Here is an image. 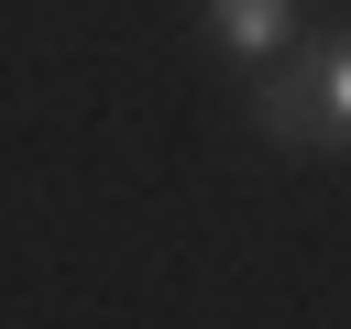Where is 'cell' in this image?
<instances>
[{
    "instance_id": "cell-3",
    "label": "cell",
    "mask_w": 351,
    "mask_h": 329,
    "mask_svg": "<svg viewBox=\"0 0 351 329\" xmlns=\"http://www.w3.org/2000/svg\"><path fill=\"white\" fill-rule=\"evenodd\" d=\"M329 121L351 132V55H329Z\"/></svg>"
},
{
    "instance_id": "cell-1",
    "label": "cell",
    "mask_w": 351,
    "mask_h": 329,
    "mask_svg": "<svg viewBox=\"0 0 351 329\" xmlns=\"http://www.w3.org/2000/svg\"><path fill=\"white\" fill-rule=\"evenodd\" d=\"M274 77H263V99H252V121L285 143V154H318V143H340V121H329V66H285V55H263Z\"/></svg>"
},
{
    "instance_id": "cell-2",
    "label": "cell",
    "mask_w": 351,
    "mask_h": 329,
    "mask_svg": "<svg viewBox=\"0 0 351 329\" xmlns=\"http://www.w3.org/2000/svg\"><path fill=\"white\" fill-rule=\"evenodd\" d=\"M208 33H219L241 66H263V55H285V33H296V0H208Z\"/></svg>"
}]
</instances>
